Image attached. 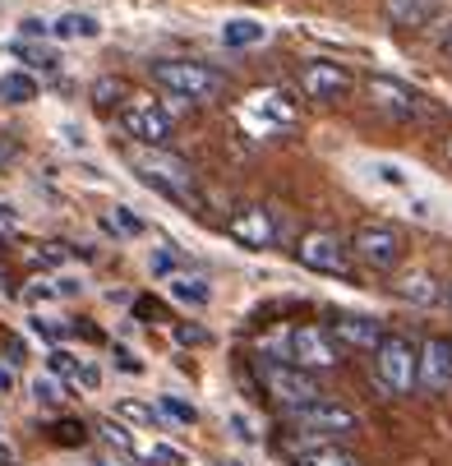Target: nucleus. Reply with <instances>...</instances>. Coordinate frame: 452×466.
<instances>
[{
	"mask_svg": "<svg viewBox=\"0 0 452 466\" xmlns=\"http://www.w3.org/2000/svg\"><path fill=\"white\" fill-rule=\"evenodd\" d=\"M342 342L333 338L328 323H300L286 332V360L300 365V370H314V374H328L342 365Z\"/></svg>",
	"mask_w": 452,
	"mask_h": 466,
	"instance_id": "20e7f679",
	"label": "nucleus"
},
{
	"mask_svg": "<svg viewBox=\"0 0 452 466\" xmlns=\"http://www.w3.org/2000/svg\"><path fill=\"white\" fill-rule=\"evenodd\" d=\"M116 416H120V420H135V425H148V430L157 425V411H153L148 402H120Z\"/></svg>",
	"mask_w": 452,
	"mask_h": 466,
	"instance_id": "393cba45",
	"label": "nucleus"
},
{
	"mask_svg": "<svg viewBox=\"0 0 452 466\" xmlns=\"http://www.w3.org/2000/svg\"><path fill=\"white\" fill-rule=\"evenodd\" d=\"M291 254H296L300 268H309V273H323V278H356V254H351V245H347L337 231H323V227L300 231L296 245H291Z\"/></svg>",
	"mask_w": 452,
	"mask_h": 466,
	"instance_id": "f03ea898",
	"label": "nucleus"
},
{
	"mask_svg": "<svg viewBox=\"0 0 452 466\" xmlns=\"http://www.w3.org/2000/svg\"><path fill=\"white\" fill-rule=\"evenodd\" d=\"M55 443H88V430L79 420H60L55 425Z\"/></svg>",
	"mask_w": 452,
	"mask_h": 466,
	"instance_id": "c756f323",
	"label": "nucleus"
},
{
	"mask_svg": "<svg viewBox=\"0 0 452 466\" xmlns=\"http://www.w3.org/2000/svg\"><path fill=\"white\" fill-rule=\"evenodd\" d=\"M75 332H79L84 342H106V338H102V328H93V323H75Z\"/></svg>",
	"mask_w": 452,
	"mask_h": 466,
	"instance_id": "e433bc0d",
	"label": "nucleus"
},
{
	"mask_svg": "<svg viewBox=\"0 0 452 466\" xmlns=\"http://www.w3.org/2000/svg\"><path fill=\"white\" fill-rule=\"evenodd\" d=\"M51 33L55 37H97V24L88 15H65V19L51 24Z\"/></svg>",
	"mask_w": 452,
	"mask_h": 466,
	"instance_id": "4be33fe9",
	"label": "nucleus"
},
{
	"mask_svg": "<svg viewBox=\"0 0 452 466\" xmlns=\"http://www.w3.org/2000/svg\"><path fill=\"white\" fill-rule=\"evenodd\" d=\"M226 236H231L236 245H245V249H273V245L282 240V222H277V213L264 208V204H240V208L226 218Z\"/></svg>",
	"mask_w": 452,
	"mask_h": 466,
	"instance_id": "9b49d317",
	"label": "nucleus"
},
{
	"mask_svg": "<svg viewBox=\"0 0 452 466\" xmlns=\"http://www.w3.org/2000/svg\"><path fill=\"white\" fill-rule=\"evenodd\" d=\"M286 420L296 430H305V434H318V439H351L360 430L356 411L333 402V397H314V402H305V407H291Z\"/></svg>",
	"mask_w": 452,
	"mask_h": 466,
	"instance_id": "6e6552de",
	"label": "nucleus"
},
{
	"mask_svg": "<svg viewBox=\"0 0 452 466\" xmlns=\"http://www.w3.org/2000/svg\"><path fill=\"white\" fill-rule=\"evenodd\" d=\"M153 273L171 278V273H176V258H171V254H153Z\"/></svg>",
	"mask_w": 452,
	"mask_h": 466,
	"instance_id": "f704fd0d",
	"label": "nucleus"
},
{
	"mask_svg": "<svg viewBox=\"0 0 452 466\" xmlns=\"http://www.w3.org/2000/svg\"><path fill=\"white\" fill-rule=\"evenodd\" d=\"M328 328H333V338H337L347 351H374L378 338L387 332V328H383L378 319H369V314H333Z\"/></svg>",
	"mask_w": 452,
	"mask_h": 466,
	"instance_id": "4468645a",
	"label": "nucleus"
},
{
	"mask_svg": "<svg viewBox=\"0 0 452 466\" xmlns=\"http://www.w3.org/2000/svg\"><path fill=\"white\" fill-rule=\"evenodd\" d=\"M153 84H162L171 97H185L189 106H213L226 97V79L204 60H157Z\"/></svg>",
	"mask_w": 452,
	"mask_h": 466,
	"instance_id": "f257e3e1",
	"label": "nucleus"
},
{
	"mask_svg": "<svg viewBox=\"0 0 452 466\" xmlns=\"http://www.w3.org/2000/svg\"><path fill=\"white\" fill-rule=\"evenodd\" d=\"M135 167H139L144 185L162 189L166 198H176V204H199V180H194V171L180 157L153 148V153H135Z\"/></svg>",
	"mask_w": 452,
	"mask_h": 466,
	"instance_id": "39448f33",
	"label": "nucleus"
},
{
	"mask_svg": "<svg viewBox=\"0 0 452 466\" xmlns=\"http://www.w3.org/2000/svg\"><path fill=\"white\" fill-rule=\"evenodd\" d=\"M135 314H139L144 323H162V319H166V309H162L153 296H139V300H135Z\"/></svg>",
	"mask_w": 452,
	"mask_h": 466,
	"instance_id": "7c9ffc66",
	"label": "nucleus"
},
{
	"mask_svg": "<svg viewBox=\"0 0 452 466\" xmlns=\"http://www.w3.org/2000/svg\"><path fill=\"white\" fill-rule=\"evenodd\" d=\"M0 97H5V102H33L37 97V79L33 75H24V70H10L5 79H0Z\"/></svg>",
	"mask_w": 452,
	"mask_h": 466,
	"instance_id": "a211bd4d",
	"label": "nucleus"
},
{
	"mask_svg": "<svg viewBox=\"0 0 452 466\" xmlns=\"http://www.w3.org/2000/svg\"><path fill=\"white\" fill-rule=\"evenodd\" d=\"M33 332H37V338H46V342H60L65 338V328L51 323V319H33Z\"/></svg>",
	"mask_w": 452,
	"mask_h": 466,
	"instance_id": "72a5a7b5",
	"label": "nucleus"
},
{
	"mask_svg": "<svg viewBox=\"0 0 452 466\" xmlns=\"http://www.w3.org/2000/svg\"><path fill=\"white\" fill-rule=\"evenodd\" d=\"M135 457H144V461H157V466H180V448H171V443H153V448H139Z\"/></svg>",
	"mask_w": 452,
	"mask_h": 466,
	"instance_id": "bb28decb",
	"label": "nucleus"
},
{
	"mask_svg": "<svg viewBox=\"0 0 452 466\" xmlns=\"http://www.w3.org/2000/svg\"><path fill=\"white\" fill-rule=\"evenodd\" d=\"M416 356L420 342H411L407 332H383L374 347V379L387 397H407L416 388Z\"/></svg>",
	"mask_w": 452,
	"mask_h": 466,
	"instance_id": "7ed1b4c3",
	"label": "nucleus"
},
{
	"mask_svg": "<svg viewBox=\"0 0 452 466\" xmlns=\"http://www.w3.org/2000/svg\"><path fill=\"white\" fill-rule=\"evenodd\" d=\"M264 37H268V28L254 24V19H236V24L222 28V42L226 46H254V42H264Z\"/></svg>",
	"mask_w": 452,
	"mask_h": 466,
	"instance_id": "aec40b11",
	"label": "nucleus"
},
{
	"mask_svg": "<svg viewBox=\"0 0 452 466\" xmlns=\"http://www.w3.org/2000/svg\"><path fill=\"white\" fill-rule=\"evenodd\" d=\"M347 245H351V254H356L360 268H374V273H393L397 263H402V254H407L402 231L387 227V222H360Z\"/></svg>",
	"mask_w": 452,
	"mask_h": 466,
	"instance_id": "423d86ee",
	"label": "nucleus"
},
{
	"mask_svg": "<svg viewBox=\"0 0 452 466\" xmlns=\"http://www.w3.org/2000/svg\"><path fill=\"white\" fill-rule=\"evenodd\" d=\"M116 365H120V370H129V374H139V370H144V365H139L135 356H129L125 347H116Z\"/></svg>",
	"mask_w": 452,
	"mask_h": 466,
	"instance_id": "c9c22d12",
	"label": "nucleus"
},
{
	"mask_svg": "<svg viewBox=\"0 0 452 466\" xmlns=\"http://www.w3.org/2000/svg\"><path fill=\"white\" fill-rule=\"evenodd\" d=\"M51 374H60L65 383H75V388L84 383L88 392H93V388L102 383V370H97V365H88L84 356H75V351H65V347H55V351H51Z\"/></svg>",
	"mask_w": 452,
	"mask_h": 466,
	"instance_id": "2eb2a0df",
	"label": "nucleus"
},
{
	"mask_svg": "<svg viewBox=\"0 0 452 466\" xmlns=\"http://www.w3.org/2000/svg\"><path fill=\"white\" fill-rule=\"evenodd\" d=\"M452 383V342L447 338H425L416 356V388L420 392H443Z\"/></svg>",
	"mask_w": 452,
	"mask_h": 466,
	"instance_id": "ddd939ff",
	"label": "nucleus"
},
{
	"mask_svg": "<svg viewBox=\"0 0 452 466\" xmlns=\"http://www.w3.org/2000/svg\"><path fill=\"white\" fill-rule=\"evenodd\" d=\"M434 10H438V0H383L387 24H397V28H420Z\"/></svg>",
	"mask_w": 452,
	"mask_h": 466,
	"instance_id": "f3484780",
	"label": "nucleus"
},
{
	"mask_svg": "<svg viewBox=\"0 0 452 466\" xmlns=\"http://www.w3.org/2000/svg\"><path fill=\"white\" fill-rule=\"evenodd\" d=\"M97 430H102V439H106V443H116L120 452H139V448H135V439H129V430H125L120 420H102Z\"/></svg>",
	"mask_w": 452,
	"mask_h": 466,
	"instance_id": "a878e982",
	"label": "nucleus"
},
{
	"mask_svg": "<svg viewBox=\"0 0 452 466\" xmlns=\"http://www.w3.org/2000/svg\"><path fill=\"white\" fill-rule=\"evenodd\" d=\"M443 51H447V56H452V33H447V37H443Z\"/></svg>",
	"mask_w": 452,
	"mask_h": 466,
	"instance_id": "58836bf2",
	"label": "nucleus"
},
{
	"mask_svg": "<svg viewBox=\"0 0 452 466\" xmlns=\"http://www.w3.org/2000/svg\"><path fill=\"white\" fill-rule=\"evenodd\" d=\"M171 296L185 300V305H208L213 300V291L199 278H189V273H171Z\"/></svg>",
	"mask_w": 452,
	"mask_h": 466,
	"instance_id": "6ab92c4d",
	"label": "nucleus"
},
{
	"mask_svg": "<svg viewBox=\"0 0 452 466\" xmlns=\"http://www.w3.org/2000/svg\"><path fill=\"white\" fill-rule=\"evenodd\" d=\"M365 93H369V106L374 111H383V116H393V120H434L438 111H434V102L420 93V88H407V84H397V79H369L365 84Z\"/></svg>",
	"mask_w": 452,
	"mask_h": 466,
	"instance_id": "9d476101",
	"label": "nucleus"
},
{
	"mask_svg": "<svg viewBox=\"0 0 452 466\" xmlns=\"http://www.w3.org/2000/svg\"><path fill=\"white\" fill-rule=\"evenodd\" d=\"M291 466H360V457H351V452H342L337 443H328V448L305 452V457H300V461H291Z\"/></svg>",
	"mask_w": 452,
	"mask_h": 466,
	"instance_id": "412c9836",
	"label": "nucleus"
},
{
	"mask_svg": "<svg viewBox=\"0 0 452 466\" xmlns=\"http://www.w3.org/2000/svg\"><path fill=\"white\" fill-rule=\"evenodd\" d=\"M296 88L309 97V102H347L356 79L347 65H333V60H309L300 65V75H296Z\"/></svg>",
	"mask_w": 452,
	"mask_h": 466,
	"instance_id": "f8f14e48",
	"label": "nucleus"
},
{
	"mask_svg": "<svg viewBox=\"0 0 452 466\" xmlns=\"http://www.w3.org/2000/svg\"><path fill=\"white\" fill-rule=\"evenodd\" d=\"M393 291L402 296V300H411V305H438L443 300V287L425 273V268H411V273H397V282H393Z\"/></svg>",
	"mask_w": 452,
	"mask_h": 466,
	"instance_id": "dca6fc26",
	"label": "nucleus"
},
{
	"mask_svg": "<svg viewBox=\"0 0 452 466\" xmlns=\"http://www.w3.org/2000/svg\"><path fill=\"white\" fill-rule=\"evenodd\" d=\"M33 392H37V402H46V407H60V402H65V392H60V383H55V379H37V383H33Z\"/></svg>",
	"mask_w": 452,
	"mask_h": 466,
	"instance_id": "c85d7f7f",
	"label": "nucleus"
},
{
	"mask_svg": "<svg viewBox=\"0 0 452 466\" xmlns=\"http://www.w3.org/2000/svg\"><path fill=\"white\" fill-rule=\"evenodd\" d=\"M264 388H268V397H273L282 411L305 407V402H314V397H323L314 370H300L291 360H264Z\"/></svg>",
	"mask_w": 452,
	"mask_h": 466,
	"instance_id": "1a4fd4ad",
	"label": "nucleus"
},
{
	"mask_svg": "<svg viewBox=\"0 0 452 466\" xmlns=\"http://www.w3.org/2000/svg\"><path fill=\"white\" fill-rule=\"evenodd\" d=\"M443 300H447V309H452V287H447V296H443Z\"/></svg>",
	"mask_w": 452,
	"mask_h": 466,
	"instance_id": "a19ab883",
	"label": "nucleus"
},
{
	"mask_svg": "<svg viewBox=\"0 0 452 466\" xmlns=\"http://www.w3.org/2000/svg\"><path fill=\"white\" fill-rule=\"evenodd\" d=\"M116 120L125 135H135L139 144L162 148L171 139V116L162 111V102H153L148 93H125V102L116 106Z\"/></svg>",
	"mask_w": 452,
	"mask_h": 466,
	"instance_id": "0eeeda50",
	"label": "nucleus"
},
{
	"mask_svg": "<svg viewBox=\"0 0 452 466\" xmlns=\"http://www.w3.org/2000/svg\"><path fill=\"white\" fill-rule=\"evenodd\" d=\"M10 388H15V374H10V370H0V392H10Z\"/></svg>",
	"mask_w": 452,
	"mask_h": 466,
	"instance_id": "4c0bfd02",
	"label": "nucleus"
},
{
	"mask_svg": "<svg viewBox=\"0 0 452 466\" xmlns=\"http://www.w3.org/2000/svg\"><path fill=\"white\" fill-rule=\"evenodd\" d=\"M176 338H180L185 347H208V332H204V328H194V323H180V328H176Z\"/></svg>",
	"mask_w": 452,
	"mask_h": 466,
	"instance_id": "2f4dec72",
	"label": "nucleus"
},
{
	"mask_svg": "<svg viewBox=\"0 0 452 466\" xmlns=\"http://www.w3.org/2000/svg\"><path fill=\"white\" fill-rule=\"evenodd\" d=\"M125 93H129V88H125L120 79H97V84H93V102H97L102 111H116V106L125 102Z\"/></svg>",
	"mask_w": 452,
	"mask_h": 466,
	"instance_id": "b1692460",
	"label": "nucleus"
},
{
	"mask_svg": "<svg viewBox=\"0 0 452 466\" xmlns=\"http://www.w3.org/2000/svg\"><path fill=\"white\" fill-rule=\"evenodd\" d=\"M102 227H106V231H116V236H144V218H135L129 208L106 213V218H102Z\"/></svg>",
	"mask_w": 452,
	"mask_h": 466,
	"instance_id": "5701e85b",
	"label": "nucleus"
},
{
	"mask_svg": "<svg viewBox=\"0 0 452 466\" xmlns=\"http://www.w3.org/2000/svg\"><path fill=\"white\" fill-rule=\"evenodd\" d=\"M15 51L33 65V70H37V65H42V70H55V56H51V51H28V46H15Z\"/></svg>",
	"mask_w": 452,
	"mask_h": 466,
	"instance_id": "473e14b6",
	"label": "nucleus"
},
{
	"mask_svg": "<svg viewBox=\"0 0 452 466\" xmlns=\"http://www.w3.org/2000/svg\"><path fill=\"white\" fill-rule=\"evenodd\" d=\"M162 411H166L171 420H180V425H194V420H199V411H194L189 402H180V397H162Z\"/></svg>",
	"mask_w": 452,
	"mask_h": 466,
	"instance_id": "cd10ccee",
	"label": "nucleus"
},
{
	"mask_svg": "<svg viewBox=\"0 0 452 466\" xmlns=\"http://www.w3.org/2000/svg\"><path fill=\"white\" fill-rule=\"evenodd\" d=\"M443 153H447V162H452V139H447V144H443Z\"/></svg>",
	"mask_w": 452,
	"mask_h": 466,
	"instance_id": "ea45409f",
	"label": "nucleus"
}]
</instances>
